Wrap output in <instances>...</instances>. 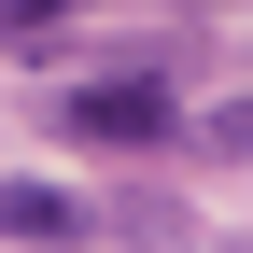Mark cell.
Returning a JSON list of instances; mask_svg holds the SVG:
<instances>
[{
  "label": "cell",
  "instance_id": "cell-1",
  "mask_svg": "<svg viewBox=\"0 0 253 253\" xmlns=\"http://www.w3.org/2000/svg\"><path fill=\"white\" fill-rule=\"evenodd\" d=\"M56 126L71 141H99V155H155V141H183V99L155 71H99V84H71L56 99Z\"/></svg>",
  "mask_w": 253,
  "mask_h": 253
},
{
  "label": "cell",
  "instance_id": "cell-3",
  "mask_svg": "<svg viewBox=\"0 0 253 253\" xmlns=\"http://www.w3.org/2000/svg\"><path fill=\"white\" fill-rule=\"evenodd\" d=\"M56 14H99V0H0V28H14V42H28V28H56Z\"/></svg>",
  "mask_w": 253,
  "mask_h": 253
},
{
  "label": "cell",
  "instance_id": "cell-2",
  "mask_svg": "<svg viewBox=\"0 0 253 253\" xmlns=\"http://www.w3.org/2000/svg\"><path fill=\"white\" fill-rule=\"evenodd\" d=\"M99 211L84 197H56V183H0V239H28V253H71Z\"/></svg>",
  "mask_w": 253,
  "mask_h": 253
}]
</instances>
